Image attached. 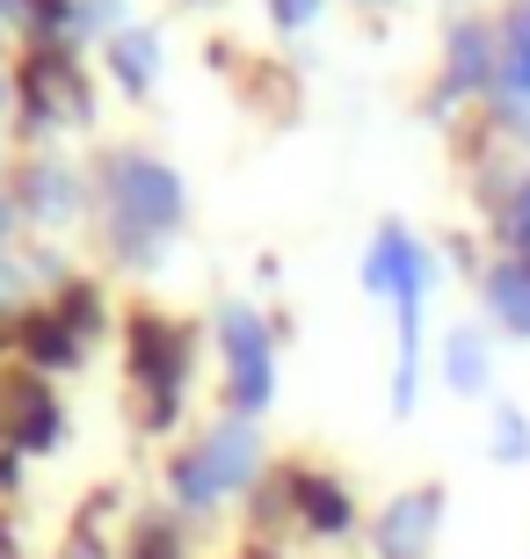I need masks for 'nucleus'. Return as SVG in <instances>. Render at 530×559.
I'll use <instances>...</instances> for the list:
<instances>
[{
    "label": "nucleus",
    "instance_id": "nucleus-14",
    "mask_svg": "<svg viewBox=\"0 0 530 559\" xmlns=\"http://www.w3.org/2000/svg\"><path fill=\"white\" fill-rule=\"evenodd\" d=\"M494 103H530V0L509 15V37H502V81H494Z\"/></svg>",
    "mask_w": 530,
    "mask_h": 559
},
{
    "label": "nucleus",
    "instance_id": "nucleus-2",
    "mask_svg": "<svg viewBox=\"0 0 530 559\" xmlns=\"http://www.w3.org/2000/svg\"><path fill=\"white\" fill-rule=\"evenodd\" d=\"M255 479H262V436H255L247 415H225L219 429L197 436V443L167 465V495H175V509L204 516V509H219V501L247 495Z\"/></svg>",
    "mask_w": 530,
    "mask_h": 559
},
{
    "label": "nucleus",
    "instance_id": "nucleus-17",
    "mask_svg": "<svg viewBox=\"0 0 530 559\" xmlns=\"http://www.w3.org/2000/svg\"><path fill=\"white\" fill-rule=\"evenodd\" d=\"M269 15H276V29H306L320 15V0H269Z\"/></svg>",
    "mask_w": 530,
    "mask_h": 559
},
{
    "label": "nucleus",
    "instance_id": "nucleus-19",
    "mask_svg": "<svg viewBox=\"0 0 530 559\" xmlns=\"http://www.w3.org/2000/svg\"><path fill=\"white\" fill-rule=\"evenodd\" d=\"M15 218H22V204H15V189H0V248L15 240Z\"/></svg>",
    "mask_w": 530,
    "mask_h": 559
},
{
    "label": "nucleus",
    "instance_id": "nucleus-10",
    "mask_svg": "<svg viewBox=\"0 0 530 559\" xmlns=\"http://www.w3.org/2000/svg\"><path fill=\"white\" fill-rule=\"evenodd\" d=\"M444 385L458 400H480L494 385V349H487V334H480V328H450L444 334Z\"/></svg>",
    "mask_w": 530,
    "mask_h": 559
},
{
    "label": "nucleus",
    "instance_id": "nucleus-15",
    "mask_svg": "<svg viewBox=\"0 0 530 559\" xmlns=\"http://www.w3.org/2000/svg\"><path fill=\"white\" fill-rule=\"evenodd\" d=\"M494 465H530V415L523 407H494Z\"/></svg>",
    "mask_w": 530,
    "mask_h": 559
},
{
    "label": "nucleus",
    "instance_id": "nucleus-1",
    "mask_svg": "<svg viewBox=\"0 0 530 559\" xmlns=\"http://www.w3.org/2000/svg\"><path fill=\"white\" fill-rule=\"evenodd\" d=\"M103 197H109V248L131 262V270H153L161 248L182 233V175L153 153H109L103 160Z\"/></svg>",
    "mask_w": 530,
    "mask_h": 559
},
{
    "label": "nucleus",
    "instance_id": "nucleus-20",
    "mask_svg": "<svg viewBox=\"0 0 530 559\" xmlns=\"http://www.w3.org/2000/svg\"><path fill=\"white\" fill-rule=\"evenodd\" d=\"M37 15V0H0V22H30Z\"/></svg>",
    "mask_w": 530,
    "mask_h": 559
},
{
    "label": "nucleus",
    "instance_id": "nucleus-12",
    "mask_svg": "<svg viewBox=\"0 0 530 559\" xmlns=\"http://www.w3.org/2000/svg\"><path fill=\"white\" fill-rule=\"evenodd\" d=\"M487 306H494V320H502L509 334L530 342V254H509V262L487 270Z\"/></svg>",
    "mask_w": 530,
    "mask_h": 559
},
{
    "label": "nucleus",
    "instance_id": "nucleus-11",
    "mask_svg": "<svg viewBox=\"0 0 530 559\" xmlns=\"http://www.w3.org/2000/svg\"><path fill=\"white\" fill-rule=\"evenodd\" d=\"M59 400L44 393V385H22L15 400H8V443H15V451H51V443H59Z\"/></svg>",
    "mask_w": 530,
    "mask_h": 559
},
{
    "label": "nucleus",
    "instance_id": "nucleus-22",
    "mask_svg": "<svg viewBox=\"0 0 530 559\" xmlns=\"http://www.w3.org/2000/svg\"><path fill=\"white\" fill-rule=\"evenodd\" d=\"M364 8H386V0H364Z\"/></svg>",
    "mask_w": 530,
    "mask_h": 559
},
{
    "label": "nucleus",
    "instance_id": "nucleus-4",
    "mask_svg": "<svg viewBox=\"0 0 530 559\" xmlns=\"http://www.w3.org/2000/svg\"><path fill=\"white\" fill-rule=\"evenodd\" d=\"M182 371H189V349H182V328H167L161 312H139L131 320V378L145 393V429H167L175 407H182Z\"/></svg>",
    "mask_w": 530,
    "mask_h": 559
},
{
    "label": "nucleus",
    "instance_id": "nucleus-9",
    "mask_svg": "<svg viewBox=\"0 0 530 559\" xmlns=\"http://www.w3.org/2000/svg\"><path fill=\"white\" fill-rule=\"evenodd\" d=\"M284 495H291V516H306V531H320V538H342L349 523H356L349 487H334L327 473H291Z\"/></svg>",
    "mask_w": 530,
    "mask_h": 559
},
{
    "label": "nucleus",
    "instance_id": "nucleus-5",
    "mask_svg": "<svg viewBox=\"0 0 530 559\" xmlns=\"http://www.w3.org/2000/svg\"><path fill=\"white\" fill-rule=\"evenodd\" d=\"M428 276H436V262H428V248L414 240L408 226H378V240H370L364 254V290L370 298H392V306H422L428 298Z\"/></svg>",
    "mask_w": 530,
    "mask_h": 559
},
{
    "label": "nucleus",
    "instance_id": "nucleus-18",
    "mask_svg": "<svg viewBox=\"0 0 530 559\" xmlns=\"http://www.w3.org/2000/svg\"><path fill=\"white\" fill-rule=\"evenodd\" d=\"M22 290H30V276H22L15 262H8V254H0V306H15Z\"/></svg>",
    "mask_w": 530,
    "mask_h": 559
},
{
    "label": "nucleus",
    "instance_id": "nucleus-16",
    "mask_svg": "<svg viewBox=\"0 0 530 559\" xmlns=\"http://www.w3.org/2000/svg\"><path fill=\"white\" fill-rule=\"evenodd\" d=\"M131 559H182V538H175V523H167V516L139 523V538H131Z\"/></svg>",
    "mask_w": 530,
    "mask_h": 559
},
{
    "label": "nucleus",
    "instance_id": "nucleus-13",
    "mask_svg": "<svg viewBox=\"0 0 530 559\" xmlns=\"http://www.w3.org/2000/svg\"><path fill=\"white\" fill-rule=\"evenodd\" d=\"M103 51H109V73H117L123 95H145L153 73H161V37H153V29H117Z\"/></svg>",
    "mask_w": 530,
    "mask_h": 559
},
{
    "label": "nucleus",
    "instance_id": "nucleus-7",
    "mask_svg": "<svg viewBox=\"0 0 530 559\" xmlns=\"http://www.w3.org/2000/svg\"><path fill=\"white\" fill-rule=\"evenodd\" d=\"M436 531H444V487H414L378 516L370 545H378V559H428Z\"/></svg>",
    "mask_w": 530,
    "mask_h": 559
},
{
    "label": "nucleus",
    "instance_id": "nucleus-3",
    "mask_svg": "<svg viewBox=\"0 0 530 559\" xmlns=\"http://www.w3.org/2000/svg\"><path fill=\"white\" fill-rule=\"evenodd\" d=\"M219 349H225V400L233 415H262L276 400V334L255 306H225L219 312Z\"/></svg>",
    "mask_w": 530,
    "mask_h": 559
},
{
    "label": "nucleus",
    "instance_id": "nucleus-8",
    "mask_svg": "<svg viewBox=\"0 0 530 559\" xmlns=\"http://www.w3.org/2000/svg\"><path fill=\"white\" fill-rule=\"evenodd\" d=\"M15 204L37 226H66V218H81V175L66 160H30L22 182H15Z\"/></svg>",
    "mask_w": 530,
    "mask_h": 559
},
{
    "label": "nucleus",
    "instance_id": "nucleus-6",
    "mask_svg": "<svg viewBox=\"0 0 530 559\" xmlns=\"http://www.w3.org/2000/svg\"><path fill=\"white\" fill-rule=\"evenodd\" d=\"M494 81H502V37H494V22L466 15L444 37V87H436V103H458V95H494Z\"/></svg>",
    "mask_w": 530,
    "mask_h": 559
},
{
    "label": "nucleus",
    "instance_id": "nucleus-21",
    "mask_svg": "<svg viewBox=\"0 0 530 559\" xmlns=\"http://www.w3.org/2000/svg\"><path fill=\"white\" fill-rule=\"evenodd\" d=\"M8 103H15V81H8V73H0V109H8Z\"/></svg>",
    "mask_w": 530,
    "mask_h": 559
}]
</instances>
